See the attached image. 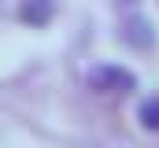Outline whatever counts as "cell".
I'll list each match as a JSON object with an SVG mask.
<instances>
[{"label": "cell", "instance_id": "3", "mask_svg": "<svg viewBox=\"0 0 159 148\" xmlns=\"http://www.w3.org/2000/svg\"><path fill=\"white\" fill-rule=\"evenodd\" d=\"M141 122H144L148 130H159V96H148V100L141 104Z\"/></svg>", "mask_w": 159, "mask_h": 148}, {"label": "cell", "instance_id": "4", "mask_svg": "<svg viewBox=\"0 0 159 148\" xmlns=\"http://www.w3.org/2000/svg\"><path fill=\"white\" fill-rule=\"evenodd\" d=\"M129 41H137V44H152V26L148 22H141V19H129Z\"/></svg>", "mask_w": 159, "mask_h": 148}, {"label": "cell", "instance_id": "1", "mask_svg": "<svg viewBox=\"0 0 159 148\" xmlns=\"http://www.w3.org/2000/svg\"><path fill=\"white\" fill-rule=\"evenodd\" d=\"M89 85L96 93H129V89H137V78H133V71H126L119 63H100L89 71Z\"/></svg>", "mask_w": 159, "mask_h": 148}, {"label": "cell", "instance_id": "2", "mask_svg": "<svg viewBox=\"0 0 159 148\" xmlns=\"http://www.w3.org/2000/svg\"><path fill=\"white\" fill-rule=\"evenodd\" d=\"M30 26H48L52 15H56V0H22V11H19Z\"/></svg>", "mask_w": 159, "mask_h": 148}]
</instances>
